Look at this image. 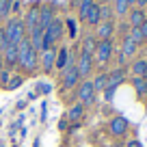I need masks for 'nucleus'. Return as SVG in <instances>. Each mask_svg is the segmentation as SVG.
Instances as JSON below:
<instances>
[{"instance_id": "20e7f679", "label": "nucleus", "mask_w": 147, "mask_h": 147, "mask_svg": "<svg viewBox=\"0 0 147 147\" xmlns=\"http://www.w3.org/2000/svg\"><path fill=\"white\" fill-rule=\"evenodd\" d=\"M78 100L82 106H89L95 102V89H93V82L91 80H87V82H82L78 87Z\"/></svg>"}, {"instance_id": "1a4fd4ad", "label": "nucleus", "mask_w": 147, "mask_h": 147, "mask_svg": "<svg viewBox=\"0 0 147 147\" xmlns=\"http://www.w3.org/2000/svg\"><path fill=\"white\" fill-rule=\"evenodd\" d=\"M56 48H46V50L41 52V65H43V71L50 74L52 69H54V63H56Z\"/></svg>"}, {"instance_id": "2f4dec72", "label": "nucleus", "mask_w": 147, "mask_h": 147, "mask_svg": "<svg viewBox=\"0 0 147 147\" xmlns=\"http://www.w3.org/2000/svg\"><path fill=\"white\" fill-rule=\"evenodd\" d=\"M128 147H143V143L138 141V138H130V141H128Z\"/></svg>"}, {"instance_id": "f8f14e48", "label": "nucleus", "mask_w": 147, "mask_h": 147, "mask_svg": "<svg viewBox=\"0 0 147 147\" xmlns=\"http://www.w3.org/2000/svg\"><path fill=\"white\" fill-rule=\"evenodd\" d=\"M35 26H39V5L37 7H30L26 13V20H24V28H28V30H32Z\"/></svg>"}, {"instance_id": "f257e3e1", "label": "nucleus", "mask_w": 147, "mask_h": 147, "mask_svg": "<svg viewBox=\"0 0 147 147\" xmlns=\"http://www.w3.org/2000/svg\"><path fill=\"white\" fill-rule=\"evenodd\" d=\"M2 32H5V37H7V41H9V43H13V46H20V43L26 39L24 20H20V18L9 20V22L5 24V28H2Z\"/></svg>"}, {"instance_id": "bb28decb", "label": "nucleus", "mask_w": 147, "mask_h": 147, "mask_svg": "<svg viewBox=\"0 0 147 147\" xmlns=\"http://www.w3.org/2000/svg\"><path fill=\"white\" fill-rule=\"evenodd\" d=\"M128 39L130 41H134L138 46V43L143 41V32H141V28H130V35H128Z\"/></svg>"}, {"instance_id": "423d86ee", "label": "nucleus", "mask_w": 147, "mask_h": 147, "mask_svg": "<svg viewBox=\"0 0 147 147\" xmlns=\"http://www.w3.org/2000/svg\"><path fill=\"white\" fill-rule=\"evenodd\" d=\"M78 80H80V74H78V69H76V65H67L65 71H63V89L76 87Z\"/></svg>"}, {"instance_id": "c9c22d12", "label": "nucleus", "mask_w": 147, "mask_h": 147, "mask_svg": "<svg viewBox=\"0 0 147 147\" xmlns=\"http://www.w3.org/2000/svg\"><path fill=\"white\" fill-rule=\"evenodd\" d=\"M128 2H130V5H134V2H136V0H128Z\"/></svg>"}, {"instance_id": "6ab92c4d", "label": "nucleus", "mask_w": 147, "mask_h": 147, "mask_svg": "<svg viewBox=\"0 0 147 147\" xmlns=\"http://www.w3.org/2000/svg\"><path fill=\"white\" fill-rule=\"evenodd\" d=\"M67 61H69V52L65 50V48H61V50L56 52V63H54V67H56V69H65Z\"/></svg>"}, {"instance_id": "2eb2a0df", "label": "nucleus", "mask_w": 147, "mask_h": 147, "mask_svg": "<svg viewBox=\"0 0 147 147\" xmlns=\"http://www.w3.org/2000/svg\"><path fill=\"white\" fill-rule=\"evenodd\" d=\"M128 18H130V26H132V28H141V24L147 20V15H145L143 9H132Z\"/></svg>"}, {"instance_id": "c756f323", "label": "nucleus", "mask_w": 147, "mask_h": 147, "mask_svg": "<svg viewBox=\"0 0 147 147\" xmlns=\"http://www.w3.org/2000/svg\"><path fill=\"white\" fill-rule=\"evenodd\" d=\"M65 24H67V30H69V37H71V39H74V37H76V22H74L71 18H69V20H67V22H65Z\"/></svg>"}, {"instance_id": "f704fd0d", "label": "nucleus", "mask_w": 147, "mask_h": 147, "mask_svg": "<svg viewBox=\"0 0 147 147\" xmlns=\"http://www.w3.org/2000/svg\"><path fill=\"white\" fill-rule=\"evenodd\" d=\"M104 91H106V100H113V93H115V91H113V89H104Z\"/></svg>"}, {"instance_id": "4c0bfd02", "label": "nucleus", "mask_w": 147, "mask_h": 147, "mask_svg": "<svg viewBox=\"0 0 147 147\" xmlns=\"http://www.w3.org/2000/svg\"><path fill=\"white\" fill-rule=\"evenodd\" d=\"M0 147H2V145H0Z\"/></svg>"}, {"instance_id": "6e6552de", "label": "nucleus", "mask_w": 147, "mask_h": 147, "mask_svg": "<svg viewBox=\"0 0 147 147\" xmlns=\"http://www.w3.org/2000/svg\"><path fill=\"white\" fill-rule=\"evenodd\" d=\"M93 54L97 56V61L100 63H106V61H110V56H113V43L110 41H97V48Z\"/></svg>"}, {"instance_id": "412c9836", "label": "nucleus", "mask_w": 147, "mask_h": 147, "mask_svg": "<svg viewBox=\"0 0 147 147\" xmlns=\"http://www.w3.org/2000/svg\"><path fill=\"white\" fill-rule=\"evenodd\" d=\"M95 48H97V41L93 39V37H87L82 41V52L84 54H89V56H93V52H95Z\"/></svg>"}, {"instance_id": "f3484780", "label": "nucleus", "mask_w": 147, "mask_h": 147, "mask_svg": "<svg viewBox=\"0 0 147 147\" xmlns=\"http://www.w3.org/2000/svg\"><path fill=\"white\" fill-rule=\"evenodd\" d=\"M132 74L134 78H147V61H134L132 63Z\"/></svg>"}, {"instance_id": "dca6fc26", "label": "nucleus", "mask_w": 147, "mask_h": 147, "mask_svg": "<svg viewBox=\"0 0 147 147\" xmlns=\"http://www.w3.org/2000/svg\"><path fill=\"white\" fill-rule=\"evenodd\" d=\"M84 117V106L82 104H71L67 110V119L71 121V123H76V121H80Z\"/></svg>"}, {"instance_id": "aec40b11", "label": "nucleus", "mask_w": 147, "mask_h": 147, "mask_svg": "<svg viewBox=\"0 0 147 147\" xmlns=\"http://www.w3.org/2000/svg\"><path fill=\"white\" fill-rule=\"evenodd\" d=\"M134 52H136V43L134 41H130L128 37H123V46H121V56H132Z\"/></svg>"}, {"instance_id": "39448f33", "label": "nucleus", "mask_w": 147, "mask_h": 147, "mask_svg": "<svg viewBox=\"0 0 147 147\" xmlns=\"http://www.w3.org/2000/svg\"><path fill=\"white\" fill-rule=\"evenodd\" d=\"M128 119L125 117H121V115H117V117H113L110 119V123H108V130H110V134L113 136H123L125 132H128Z\"/></svg>"}, {"instance_id": "4be33fe9", "label": "nucleus", "mask_w": 147, "mask_h": 147, "mask_svg": "<svg viewBox=\"0 0 147 147\" xmlns=\"http://www.w3.org/2000/svg\"><path fill=\"white\" fill-rule=\"evenodd\" d=\"M132 87H134V91H136L138 95L147 93V78H134L132 80Z\"/></svg>"}, {"instance_id": "473e14b6", "label": "nucleus", "mask_w": 147, "mask_h": 147, "mask_svg": "<svg viewBox=\"0 0 147 147\" xmlns=\"http://www.w3.org/2000/svg\"><path fill=\"white\" fill-rule=\"evenodd\" d=\"M141 32H143V39H147V20L141 24Z\"/></svg>"}, {"instance_id": "9d476101", "label": "nucleus", "mask_w": 147, "mask_h": 147, "mask_svg": "<svg viewBox=\"0 0 147 147\" xmlns=\"http://www.w3.org/2000/svg\"><path fill=\"white\" fill-rule=\"evenodd\" d=\"M2 59H5V63L9 65V67H15L20 61V52H18V46H13V43H9V46L2 50Z\"/></svg>"}, {"instance_id": "5701e85b", "label": "nucleus", "mask_w": 147, "mask_h": 147, "mask_svg": "<svg viewBox=\"0 0 147 147\" xmlns=\"http://www.w3.org/2000/svg\"><path fill=\"white\" fill-rule=\"evenodd\" d=\"M106 84H108V74H100V76L93 80V89H95V91L106 89Z\"/></svg>"}, {"instance_id": "72a5a7b5", "label": "nucleus", "mask_w": 147, "mask_h": 147, "mask_svg": "<svg viewBox=\"0 0 147 147\" xmlns=\"http://www.w3.org/2000/svg\"><path fill=\"white\" fill-rule=\"evenodd\" d=\"M134 5H136V9H143V7H147V0H136Z\"/></svg>"}, {"instance_id": "9b49d317", "label": "nucleus", "mask_w": 147, "mask_h": 147, "mask_svg": "<svg viewBox=\"0 0 147 147\" xmlns=\"http://www.w3.org/2000/svg\"><path fill=\"white\" fill-rule=\"evenodd\" d=\"M123 80H125V71H123V69H121V67L113 69V71H108V84H106V89H113V91H115Z\"/></svg>"}, {"instance_id": "7ed1b4c3", "label": "nucleus", "mask_w": 147, "mask_h": 147, "mask_svg": "<svg viewBox=\"0 0 147 147\" xmlns=\"http://www.w3.org/2000/svg\"><path fill=\"white\" fill-rule=\"evenodd\" d=\"M61 37H63V20H54V22L43 30V46L54 48V41H59Z\"/></svg>"}, {"instance_id": "f03ea898", "label": "nucleus", "mask_w": 147, "mask_h": 147, "mask_svg": "<svg viewBox=\"0 0 147 147\" xmlns=\"http://www.w3.org/2000/svg\"><path fill=\"white\" fill-rule=\"evenodd\" d=\"M18 52H20V61L18 65H22L26 71H37V65H39V54L32 50V46L28 43V39H24L22 43L18 46Z\"/></svg>"}, {"instance_id": "4468645a", "label": "nucleus", "mask_w": 147, "mask_h": 147, "mask_svg": "<svg viewBox=\"0 0 147 147\" xmlns=\"http://www.w3.org/2000/svg\"><path fill=\"white\" fill-rule=\"evenodd\" d=\"M76 69H78L80 78H82V76H89V74H91V56L82 52L80 59H78V63H76Z\"/></svg>"}, {"instance_id": "393cba45", "label": "nucleus", "mask_w": 147, "mask_h": 147, "mask_svg": "<svg viewBox=\"0 0 147 147\" xmlns=\"http://www.w3.org/2000/svg\"><path fill=\"white\" fill-rule=\"evenodd\" d=\"M95 5L93 0H80V20H84L87 18V13H89V9Z\"/></svg>"}, {"instance_id": "0eeeda50", "label": "nucleus", "mask_w": 147, "mask_h": 147, "mask_svg": "<svg viewBox=\"0 0 147 147\" xmlns=\"http://www.w3.org/2000/svg\"><path fill=\"white\" fill-rule=\"evenodd\" d=\"M54 7L52 5H46V7H39V28L46 30L52 22H54Z\"/></svg>"}, {"instance_id": "a211bd4d", "label": "nucleus", "mask_w": 147, "mask_h": 147, "mask_svg": "<svg viewBox=\"0 0 147 147\" xmlns=\"http://www.w3.org/2000/svg\"><path fill=\"white\" fill-rule=\"evenodd\" d=\"M84 22H87V24H93V26H97V24H100V5H93L91 9H89Z\"/></svg>"}, {"instance_id": "e433bc0d", "label": "nucleus", "mask_w": 147, "mask_h": 147, "mask_svg": "<svg viewBox=\"0 0 147 147\" xmlns=\"http://www.w3.org/2000/svg\"><path fill=\"white\" fill-rule=\"evenodd\" d=\"M11 2H13V0H11Z\"/></svg>"}, {"instance_id": "c85d7f7f", "label": "nucleus", "mask_w": 147, "mask_h": 147, "mask_svg": "<svg viewBox=\"0 0 147 147\" xmlns=\"http://www.w3.org/2000/svg\"><path fill=\"white\" fill-rule=\"evenodd\" d=\"M110 15H113V11L108 9V7H100V22H110Z\"/></svg>"}, {"instance_id": "7c9ffc66", "label": "nucleus", "mask_w": 147, "mask_h": 147, "mask_svg": "<svg viewBox=\"0 0 147 147\" xmlns=\"http://www.w3.org/2000/svg\"><path fill=\"white\" fill-rule=\"evenodd\" d=\"M0 82L7 87V82H9V69H0Z\"/></svg>"}, {"instance_id": "cd10ccee", "label": "nucleus", "mask_w": 147, "mask_h": 147, "mask_svg": "<svg viewBox=\"0 0 147 147\" xmlns=\"http://www.w3.org/2000/svg\"><path fill=\"white\" fill-rule=\"evenodd\" d=\"M11 13V0H0V20L9 18Z\"/></svg>"}, {"instance_id": "ddd939ff", "label": "nucleus", "mask_w": 147, "mask_h": 147, "mask_svg": "<svg viewBox=\"0 0 147 147\" xmlns=\"http://www.w3.org/2000/svg\"><path fill=\"white\" fill-rule=\"evenodd\" d=\"M113 32H115L113 22H100V24H97V37H102L100 41H110Z\"/></svg>"}, {"instance_id": "a878e982", "label": "nucleus", "mask_w": 147, "mask_h": 147, "mask_svg": "<svg viewBox=\"0 0 147 147\" xmlns=\"http://www.w3.org/2000/svg\"><path fill=\"white\" fill-rule=\"evenodd\" d=\"M22 84H24V78H22V76H13V78H9V82H7V87H5V89L13 91V89L22 87Z\"/></svg>"}, {"instance_id": "b1692460", "label": "nucleus", "mask_w": 147, "mask_h": 147, "mask_svg": "<svg viewBox=\"0 0 147 147\" xmlns=\"http://www.w3.org/2000/svg\"><path fill=\"white\" fill-rule=\"evenodd\" d=\"M115 13L117 15L130 13V2H128V0H117V2H115Z\"/></svg>"}]
</instances>
